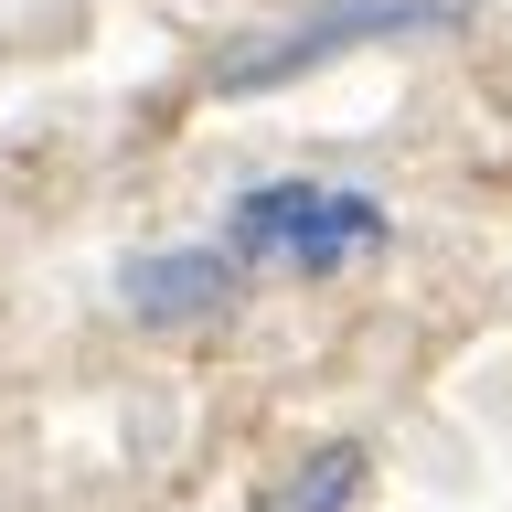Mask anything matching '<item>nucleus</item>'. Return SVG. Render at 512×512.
<instances>
[{
    "label": "nucleus",
    "instance_id": "1",
    "mask_svg": "<svg viewBox=\"0 0 512 512\" xmlns=\"http://www.w3.org/2000/svg\"><path fill=\"white\" fill-rule=\"evenodd\" d=\"M395 246V214H384L363 182H256L224 203V256L235 267H299V278H331V267H363V256Z\"/></svg>",
    "mask_w": 512,
    "mask_h": 512
},
{
    "label": "nucleus",
    "instance_id": "2",
    "mask_svg": "<svg viewBox=\"0 0 512 512\" xmlns=\"http://www.w3.org/2000/svg\"><path fill=\"white\" fill-rule=\"evenodd\" d=\"M448 22H470V0H331V11H310V22L246 43L214 86H224V96H256V86H288V75H310V64H331V54L406 43V32H448Z\"/></svg>",
    "mask_w": 512,
    "mask_h": 512
},
{
    "label": "nucleus",
    "instance_id": "3",
    "mask_svg": "<svg viewBox=\"0 0 512 512\" xmlns=\"http://www.w3.org/2000/svg\"><path fill=\"white\" fill-rule=\"evenodd\" d=\"M235 256L224 246H160V256H128L118 267V310L150 320V331H192V320H224L235 310Z\"/></svg>",
    "mask_w": 512,
    "mask_h": 512
},
{
    "label": "nucleus",
    "instance_id": "4",
    "mask_svg": "<svg viewBox=\"0 0 512 512\" xmlns=\"http://www.w3.org/2000/svg\"><path fill=\"white\" fill-rule=\"evenodd\" d=\"M363 480H374V448H363V438H331V448H310L256 512H352V502H363Z\"/></svg>",
    "mask_w": 512,
    "mask_h": 512
}]
</instances>
